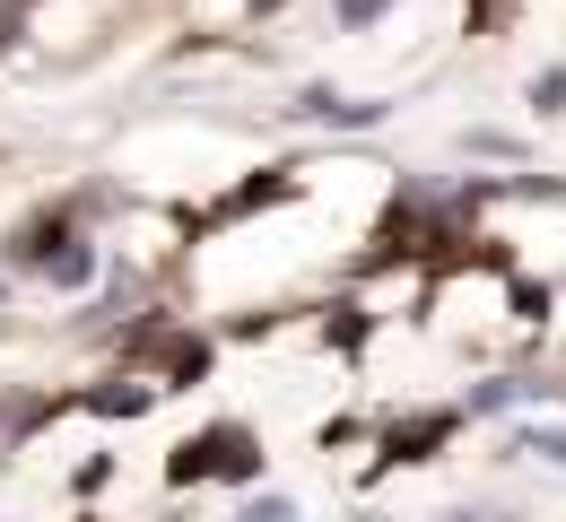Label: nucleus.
<instances>
[{
    "label": "nucleus",
    "mask_w": 566,
    "mask_h": 522,
    "mask_svg": "<svg viewBox=\"0 0 566 522\" xmlns=\"http://www.w3.org/2000/svg\"><path fill=\"white\" fill-rule=\"evenodd\" d=\"M18 35H27V9H18V0H0V62L18 53Z\"/></svg>",
    "instance_id": "nucleus-14"
},
{
    "label": "nucleus",
    "mask_w": 566,
    "mask_h": 522,
    "mask_svg": "<svg viewBox=\"0 0 566 522\" xmlns=\"http://www.w3.org/2000/svg\"><path fill=\"white\" fill-rule=\"evenodd\" d=\"M148 401H157V383H105V392H87L96 418H140Z\"/></svg>",
    "instance_id": "nucleus-7"
},
{
    "label": "nucleus",
    "mask_w": 566,
    "mask_h": 522,
    "mask_svg": "<svg viewBox=\"0 0 566 522\" xmlns=\"http://www.w3.org/2000/svg\"><path fill=\"white\" fill-rule=\"evenodd\" d=\"M35 279H53V288H87V279H96V244H87V226H78V235L44 262V270H35Z\"/></svg>",
    "instance_id": "nucleus-6"
},
{
    "label": "nucleus",
    "mask_w": 566,
    "mask_h": 522,
    "mask_svg": "<svg viewBox=\"0 0 566 522\" xmlns=\"http://www.w3.org/2000/svg\"><path fill=\"white\" fill-rule=\"evenodd\" d=\"M78 235V201H53V210H35V219L9 235V270H44L62 244Z\"/></svg>",
    "instance_id": "nucleus-3"
},
{
    "label": "nucleus",
    "mask_w": 566,
    "mask_h": 522,
    "mask_svg": "<svg viewBox=\"0 0 566 522\" xmlns=\"http://www.w3.org/2000/svg\"><path fill=\"white\" fill-rule=\"evenodd\" d=\"M201 479H227V488H253L262 479V436L244 418H210L201 436L166 452V488H201Z\"/></svg>",
    "instance_id": "nucleus-1"
},
{
    "label": "nucleus",
    "mask_w": 566,
    "mask_h": 522,
    "mask_svg": "<svg viewBox=\"0 0 566 522\" xmlns=\"http://www.w3.org/2000/svg\"><path fill=\"white\" fill-rule=\"evenodd\" d=\"M287 192H296V174H287V166H262L244 192H227V201H218V219H253V210H271V201H287Z\"/></svg>",
    "instance_id": "nucleus-5"
},
{
    "label": "nucleus",
    "mask_w": 566,
    "mask_h": 522,
    "mask_svg": "<svg viewBox=\"0 0 566 522\" xmlns=\"http://www.w3.org/2000/svg\"><path fill=\"white\" fill-rule=\"evenodd\" d=\"M514 452H541V461L566 470V427H514Z\"/></svg>",
    "instance_id": "nucleus-9"
},
{
    "label": "nucleus",
    "mask_w": 566,
    "mask_h": 522,
    "mask_svg": "<svg viewBox=\"0 0 566 522\" xmlns=\"http://www.w3.org/2000/svg\"><path fill=\"white\" fill-rule=\"evenodd\" d=\"M384 114H392V105H375V96H366V105H349V96H332V114H323V122H340V131H375Z\"/></svg>",
    "instance_id": "nucleus-10"
},
{
    "label": "nucleus",
    "mask_w": 566,
    "mask_h": 522,
    "mask_svg": "<svg viewBox=\"0 0 566 522\" xmlns=\"http://www.w3.org/2000/svg\"><path fill=\"white\" fill-rule=\"evenodd\" d=\"M532 105H541V114H566V62H549V71L532 78Z\"/></svg>",
    "instance_id": "nucleus-11"
},
{
    "label": "nucleus",
    "mask_w": 566,
    "mask_h": 522,
    "mask_svg": "<svg viewBox=\"0 0 566 522\" xmlns=\"http://www.w3.org/2000/svg\"><path fill=\"white\" fill-rule=\"evenodd\" d=\"M453 436V409H419V418H392L384 427V461H427V452Z\"/></svg>",
    "instance_id": "nucleus-4"
},
{
    "label": "nucleus",
    "mask_w": 566,
    "mask_h": 522,
    "mask_svg": "<svg viewBox=\"0 0 566 522\" xmlns=\"http://www.w3.org/2000/svg\"><path fill=\"white\" fill-rule=\"evenodd\" d=\"M532 392H541V383H523V374H489V383L471 392V409L489 418V409H514V401H532Z\"/></svg>",
    "instance_id": "nucleus-8"
},
{
    "label": "nucleus",
    "mask_w": 566,
    "mask_h": 522,
    "mask_svg": "<svg viewBox=\"0 0 566 522\" xmlns=\"http://www.w3.org/2000/svg\"><path fill=\"white\" fill-rule=\"evenodd\" d=\"M280 9H296V0H244V18H280Z\"/></svg>",
    "instance_id": "nucleus-15"
},
{
    "label": "nucleus",
    "mask_w": 566,
    "mask_h": 522,
    "mask_svg": "<svg viewBox=\"0 0 566 522\" xmlns=\"http://www.w3.org/2000/svg\"><path fill=\"white\" fill-rule=\"evenodd\" d=\"M18 9H35V0H18Z\"/></svg>",
    "instance_id": "nucleus-16"
},
{
    "label": "nucleus",
    "mask_w": 566,
    "mask_h": 522,
    "mask_svg": "<svg viewBox=\"0 0 566 522\" xmlns=\"http://www.w3.org/2000/svg\"><path fill=\"white\" fill-rule=\"evenodd\" d=\"M384 9H392V0H332V18H340V26H375V18H384Z\"/></svg>",
    "instance_id": "nucleus-12"
},
{
    "label": "nucleus",
    "mask_w": 566,
    "mask_h": 522,
    "mask_svg": "<svg viewBox=\"0 0 566 522\" xmlns=\"http://www.w3.org/2000/svg\"><path fill=\"white\" fill-rule=\"evenodd\" d=\"M140 358H157V392H192V383H210V358H218V349L201 340V331H175V322H166Z\"/></svg>",
    "instance_id": "nucleus-2"
},
{
    "label": "nucleus",
    "mask_w": 566,
    "mask_h": 522,
    "mask_svg": "<svg viewBox=\"0 0 566 522\" xmlns=\"http://www.w3.org/2000/svg\"><path fill=\"white\" fill-rule=\"evenodd\" d=\"M514 313L541 322V313H549V288H541V279H514Z\"/></svg>",
    "instance_id": "nucleus-13"
}]
</instances>
